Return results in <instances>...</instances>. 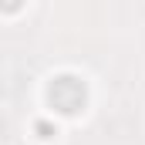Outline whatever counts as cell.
Segmentation results:
<instances>
[{
  "label": "cell",
  "instance_id": "1",
  "mask_svg": "<svg viewBox=\"0 0 145 145\" xmlns=\"http://www.w3.org/2000/svg\"><path fill=\"white\" fill-rule=\"evenodd\" d=\"M51 105L61 111V115H74V111L84 108V98H88V88L84 81H78L74 74H61L51 81V91H47Z\"/></svg>",
  "mask_w": 145,
  "mask_h": 145
},
{
  "label": "cell",
  "instance_id": "2",
  "mask_svg": "<svg viewBox=\"0 0 145 145\" xmlns=\"http://www.w3.org/2000/svg\"><path fill=\"white\" fill-rule=\"evenodd\" d=\"M20 3H24V0H0V10L14 14V10H20Z\"/></svg>",
  "mask_w": 145,
  "mask_h": 145
}]
</instances>
